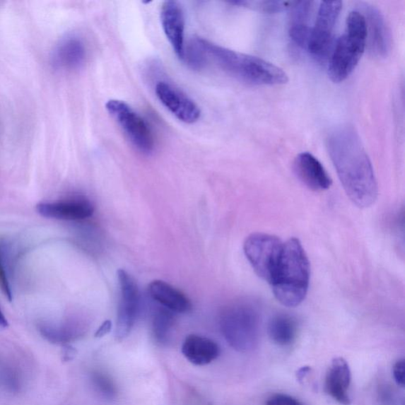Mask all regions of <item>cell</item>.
Segmentation results:
<instances>
[{
    "instance_id": "1",
    "label": "cell",
    "mask_w": 405,
    "mask_h": 405,
    "mask_svg": "<svg viewBox=\"0 0 405 405\" xmlns=\"http://www.w3.org/2000/svg\"><path fill=\"white\" fill-rule=\"evenodd\" d=\"M327 149L350 200L360 209L373 205L378 194L373 165L358 132L350 125L331 131Z\"/></svg>"
},
{
    "instance_id": "2",
    "label": "cell",
    "mask_w": 405,
    "mask_h": 405,
    "mask_svg": "<svg viewBox=\"0 0 405 405\" xmlns=\"http://www.w3.org/2000/svg\"><path fill=\"white\" fill-rule=\"evenodd\" d=\"M184 59L195 68L213 64L237 81L251 85L278 86L289 81L286 72L264 59L224 48L201 37L192 40Z\"/></svg>"
},
{
    "instance_id": "3",
    "label": "cell",
    "mask_w": 405,
    "mask_h": 405,
    "mask_svg": "<svg viewBox=\"0 0 405 405\" xmlns=\"http://www.w3.org/2000/svg\"><path fill=\"white\" fill-rule=\"evenodd\" d=\"M310 278L309 259L300 240L292 237L283 244L281 261L270 283L277 301L295 307L307 297Z\"/></svg>"
},
{
    "instance_id": "4",
    "label": "cell",
    "mask_w": 405,
    "mask_h": 405,
    "mask_svg": "<svg viewBox=\"0 0 405 405\" xmlns=\"http://www.w3.org/2000/svg\"><path fill=\"white\" fill-rule=\"evenodd\" d=\"M367 43L366 21L360 11L350 12L346 21V30L339 37L329 62L331 81L341 83L347 79L360 62Z\"/></svg>"
},
{
    "instance_id": "5",
    "label": "cell",
    "mask_w": 405,
    "mask_h": 405,
    "mask_svg": "<svg viewBox=\"0 0 405 405\" xmlns=\"http://www.w3.org/2000/svg\"><path fill=\"white\" fill-rule=\"evenodd\" d=\"M221 329L225 340L239 353L254 350L260 339V315L249 301H237L225 308L221 316Z\"/></svg>"
},
{
    "instance_id": "6",
    "label": "cell",
    "mask_w": 405,
    "mask_h": 405,
    "mask_svg": "<svg viewBox=\"0 0 405 405\" xmlns=\"http://www.w3.org/2000/svg\"><path fill=\"white\" fill-rule=\"evenodd\" d=\"M283 244L280 238L264 233H254L245 239L244 253L256 274L269 284L281 261Z\"/></svg>"
},
{
    "instance_id": "7",
    "label": "cell",
    "mask_w": 405,
    "mask_h": 405,
    "mask_svg": "<svg viewBox=\"0 0 405 405\" xmlns=\"http://www.w3.org/2000/svg\"><path fill=\"white\" fill-rule=\"evenodd\" d=\"M105 109L139 151L149 155L154 151L155 138L149 124L128 103L111 99Z\"/></svg>"
},
{
    "instance_id": "8",
    "label": "cell",
    "mask_w": 405,
    "mask_h": 405,
    "mask_svg": "<svg viewBox=\"0 0 405 405\" xmlns=\"http://www.w3.org/2000/svg\"><path fill=\"white\" fill-rule=\"evenodd\" d=\"M342 6L341 1H324L318 8L307 48L310 54L318 61H325L330 56L334 31Z\"/></svg>"
},
{
    "instance_id": "9",
    "label": "cell",
    "mask_w": 405,
    "mask_h": 405,
    "mask_svg": "<svg viewBox=\"0 0 405 405\" xmlns=\"http://www.w3.org/2000/svg\"><path fill=\"white\" fill-rule=\"evenodd\" d=\"M121 289L117 317L116 336L122 341L127 337L134 328L139 310V294L137 283L134 277L124 269L117 271Z\"/></svg>"
},
{
    "instance_id": "10",
    "label": "cell",
    "mask_w": 405,
    "mask_h": 405,
    "mask_svg": "<svg viewBox=\"0 0 405 405\" xmlns=\"http://www.w3.org/2000/svg\"><path fill=\"white\" fill-rule=\"evenodd\" d=\"M360 6L358 11L362 13L366 21V49L373 57H387L391 47V37L386 20L375 6L363 4Z\"/></svg>"
},
{
    "instance_id": "11",
    "label": "cell",
    "mask_w": 405,
    "mask_h": 405,
    "mask_svg": "<svg viewBox=\"0 0 405 405\" xmlns=\"http://www.w3.org/2000/svg\"><path fill=\"white\" fill-rule=\"evenodd\" d=\"M158 100L179 121L185 124H194L199 121L201 111L189 97L168 82H158L155 86Z\"/></svg>"
},
{
    "instance_id": "12",
    "label": "cell",
    "mask_w": 405,
    "mask_h": 405,
    "mask_svg": "<svg viewBox=\"0 0 405 405\" xmlns=\"http://www.w3.org/2000/svg\"><path fill=\"white\" fill-rule=\"evenodd\" d=\"M37 213L43 217L61 221H83L94 213V206L84 196H76L66 200L38 204Z\"/></svg>"
},
{
    "instance_id": "13",
    "label": "cell",
    "mask_w": 405,
    "mask_h": 405,
    "mask_svg": "<svg viewBox=\"0 0 405 405\" xmlns=\"http://www.w3.org/2000/svg\"><path fill=\"white\" fill-rule=\"evenodd\" d=\"M162 28L172 50L178 58L184 59V16L180 4L176 1H165L160 11Z\"/></svg>"
},
{
    "instance_id": "14",
    "label": "cell",
    "mask_w": 405,
    "mask_h": 405,
    "mask_svg": "<svg viewBox=\"0 0 405 405\" xmlns=\"http://www.w3.org/2000/svg\"><path fill=\"white\" fill-rule=\"evenodd\" d=\"M293 168L298 178L311 190H327L333 184L323 165L309 152H303L297 155Z\"/></svg>"
},
{
    "instance_id": "15",
    "label": "cell",
    "mask_w": 405,
    "mask_h": 405,
    "mask_svg": "<svg viewBox=\"0 0 405 405\" xmlns=\"http://www.w3.org/2000/svg\"><path fill=\"white\" fill-rule=\"evenodd\" d=\"M351 373L349 365L342 357L335 358L325 377V390L339 404L349 405Z\"/></svg>"
},
{
    "instance_id": "16",
    "label": "cell",
    "mask_w": 405,
    "mask_h": 405,
    "mask_svg": "<svg viewBox=\"0 0 405 405\" xmlns=\"http://www.w3.org/2000/svg\"><path fill=\"white\" fill-rule=\"evenodd\" d=\"M315 2L294 1L290 8L289 36L298 47L307 49L312 26L310 18L315 10Z\"/></svg>"
},
{
    "instance_id": "17",
    "label": "cell",
    "mask_w": 405,
    "mask_h": 405,
    "mask_svg": "<svg viewBox=\"0 0 405 405\" xmlns=\"http://www.w3.org/2000/svg\"><path fill=\"white\" fill-rule=\"evenodd\" d=\"M182 354L192 364L204 366L213 362L221 354L218 344L211 339L192 334L185 338Z\"/></svg>"
},
{
    "instance_id": "18",
    "label": "cell",
    "mask_w": 405,
    "mask_h": 405,
    "mask_svg": "<svg viewBox=\"0 0 405 405\" xmlns=\"http://www.w3.org/2000/svg\"><path fill=\"white\" fill-rule=\"evenodd\" d=\"M151 297L163 307L174 313H188L192 303L182 291L162 281H152L149 285Z\"/></svg>"
},
{
    "instance_id": "19",
    "label": "cell",
    "mask_w": 405,
    "mask_h": 405,
    "mask_svg": "<svg viewBox=\"0 0 405 405\" xmlns=\"http://www.w3.org/2000/svg\"><path fill=\"white\" fill-rule=\"evenodd\" d=\"M86 52L83 42L76 37L63 40L53 54V64L59 69H76L84 63Z\"/></svg>"
},
{
    "instance_id": "20",
    "label": "cell",
    "mask_w": 405,
    "mask_h": 405,
    "mask_svg": "<svg viewBox=\"0 0 405 405\" xmlns=\"http://www.w3.org/2000/svg\"><path fill=\"white\" fill-rule=\"evenodd\" d=\"M298 329L295 318L282 314L271 318L269 324L268 333L272 342L278 346L288 347L295 341Z\"/></svg>"
},
{
    "instance_id": "21",
    "label": "cell",
    "mask_w": 405,
    "mask_h": 405,
    "mask_svg": "<svg viewBox=\"0 0 405 405\" xmlns=\"http://www.w3.org/2000/svg\"><path fill=\"white\" fill-rule=\"evenodd\" d=\"M39 330L42 335L52 343L64 344L76 340L83 334V329L78 324L68 322L57 327L49 324L40 325Z\"/></svg>"
},
{
    "instance_id": "22",
    "label": "cell",
    "mask_w": 405,
    "mask_h": 405,
    "mask_svg": "<svg viewBox=\"0 0 405 405\" xmlns=\"http://www.w3.org/2000/svg\"><path fill=\"white\" fill-rule=\"evenodd\" d=\"M175 321L174 312L163 307L155 312L152 320V331L158 343L163 344L168 341Z\"/></svg>"
},
{
    "instance_id": "23",
    "label": "cell",
    "mask_w": 405,
    "mask_h": 405,
    "mask_svg": "<svg viewBox=\"0 0 405 405\" xmlns=\"http://www.w3.org/2000/svg\"><path fill=\"white\" fill-rule=\"evenodd\" d=\"M93 386L99 395L106 400L116 399L118 395V388L114 380L104 371L95 370L91 374Z\"/></svg>"
},
{
    "instance_id": "24",
    "label": "cell",
    "mask_w": 405,
    "mask_h": 405,
    "mask_svg": "<svg viewBox=\"0 0 405 405\" xmlns=\"http://www.w3.org/2000/svg\"><path fill=\"white\" fill-rule=\"evenodd\" d=\"M9 245L5 238H0V289L9 302L13 300V294L8 269Z\"/></svg>"
},
{
    "instance_id": "25",
    "label": "cell",
    "mask_w": 405,
    "mask_h": 405,
    "mask_svg": "<svg viewBox=\"0 0 405 405\" xmlns=\"http://www.w3.org/2000/svg\"><path fill=\"white\" fill-rule=\"evenodd\" d=\"M257 11L275 14V13L289 11L293 1H275V0H258V1H235L232 3Z\"/></svg>"
},
{
    "instance_id": "26",
    "label": "cell",
    "mask_w": 405,
    "mask_h": 405,
    "mask_svg": "<svg viewBox=\"0 0 405 405\" xmlns=\"http://www.w3.org/2000/svg\"><path fill=\"white\" fill-rule=\"evenodd\" d=\"M265 405H304L296 398L287 394H275L269 398Z\"/></svg>"
},
{
    "instance_id": "27",
    "label": "cell",
    "mask_w": 405,
    "mask_h": 405,
    "mask_svg": "<svg viewBox=\"0 0 405 405\" xmlns=\"http://www.w3.org/2000/svg\"><path fill=\"white\" fill-rule=\"evenodd\" d=\"M393 375L398 386L404 387L405 383V362L404 358L394 364Z\"/></svg>"
},
{
    "instance_id": "28",
    "label": "cell",
    "mask_w": 405,
    "mask_h": 405,
    "mask_svg": "<svg viewBox=\"0 0 405 405\" xmlns=\"http://www.w3.org/2000/svg\"><path fill=\"white\" fill-rule=\"evenodd\" d=\"M112 328V324L110 321H105L102 323L100 328H99L95 334V337H102L106 334L110 333Z\"/></svg>"
},
{
    "instance_id": "29",
    "label": "cell",
    "mask_w": 405,
    "mask_h": 405,
    "mask_svg": "<svg viewBox=\"0 0 405 405\" xmlns=\"http://www.w3.org/2000/svg\"><path fill=\"white\" fill-rule=\"evenodd\" d=\"M310 371V368L309 367H303L301 369L298 370L297 372V378L298 380L302 381L304 380L305 377L307 376Z\"/></svg>"
},
{
    "instance_id": "30",
    "label": "cell",
    "mask_w": 405,
    "mask_h": 405,
    "mask_svg": "<svg viewBox=\"0 0 405 405\" xmlns=\"http://www.w3.org/2000/svg\"><path fill=\"white\" fill-rule=\"evenodd\" d=\"M8 322L6 320L3 312L0 310V327L1 328H8Z\"/></svg>"
}]
</instances>
